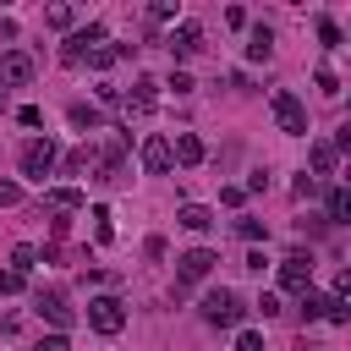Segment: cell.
Returning <instances> with one entry per match:
<instances>
[{"instance_id":"obj_23","label":"cell","mask_w":351,"mask_h":351,"mask_svg":"<svg viewBox=\"0 0 351 351\" xmlns=\"http://www.w3.org/2000/svg\"><path fill=\"white\" fill-rule=\"evenodd\" d=\"M44 22H49V27H71V22H77V11H71V5H49V11H44Z\"/></svg>"},{"instance_id":"obj_22","label":"cell","mask_w":351,"mask_h":351,"mask_svg":"<svg viewBox=\"0 0 351 351\" xmlns=\"http://www.w3.org/2000/svg\"><path fill=\"white\" fill-rule=\"evenodd\" d=\"M121 55H126V44H99V49L88 55V66H99V71H104V66H115Z\"/></svg>"},{"instance_id":"obj_20","label":"cell","mask_w":351,"mask_h":351,"mask_svg":"<svg viewBox=\"0 0 351 351\" xmlns=\"http://www.w3.org/2000/svg\"><path fill=\"white\" fill-rule=\"evenodd\" d=\"M324 208H329V225H340V219L351 214V197H346L340 186H329V197H324Z\"/></svg>"},{"instance_id":"obj_3","label":"cell","mask_w":351,"mask_h":351,"mask_svg":"<svg viewBox=\"0 0 351 351\" xmlns=\"http://www.w3.org/2000/svg\"><path fill=\"white\" fill-rule=\"evenodd\" d=\"M33 307H38V318H44V324H55V329H71V324H77V307L66 302V291H60V285H44V291L33 296Z\"/></svg>"},{"instance_id":"obj_30","label":"cell","mask_w":351,"mask_h":351,"mask_svg":"<svg viewBox=\"0 0 351 351\" xmlns=\"http://www.w3.org/2000/svg\"><path fill=\"white\" fill-rule=\"evenodd\" d=\"M236 230H241V236H247V241H258V236H269V230H263V225H258V219H236Z\"/></svg>"},{"instance_id":"obj_4","label":"cell","mask_w":351,"mask_h":351,"mask_svg":"<svg viewBox=\"0 0 351 351\" xmlns=\"http://www.w3.org/2000/svg\"><path fill=\"white\" fill-rule=\"evenodd\" d=\"M55 170V137H33L27 148H22V176L27 181H44Z\"/></svg>"},{"instance_id":"obj_9","label":"cell","mask_w":351,"mask_h":351,"mask_svg":"<svg viewBox=\"0 0 351 351\" xmlns=\"http://www.w3.org/2000/svg\"><path fill=\"white\" fill-rule=\"evenodd\" d=\"M214 263H219V258H214L208 247H192V252H181V258H176V274H181V280H208V269H214Z\"/></svg>"},{"instance_id":"obj_27","label":"cell","mask_w":351,"mask_h":351,"mask_svg":"<svg viewBox=\"0 0 351 351\" xmlns=\"http://www.w3.org/2000/svg\"><path fill=\"white\" fill-rule=\"evenodd\" d=\"M22 291V274H11V269H0V296H16Z\"/></svg>"},{"instance_id":"obj_5","label":"cell","mask_w":351,"mask_h":351,"mask_svg":"<svg viewBox=\"0 0 351 351\" xmlns=\"http://www.w3.org/2000/svg\"><path fill=\"white\" fill-rule=\"evenodd\" d=\"M88 324H93L99 335H121V329H126V307H121L115 296H93V302H88Z\"/></svg>"},{"instance_id":"obj_31","label":"cell","mask_w":351,"mask_h":351,"mask_svg":"<svg viewBox=\"0 0 351 351\" xmlns=\"http://www.w3.org/2000/svg\"><path fill=\"white\" fill-rule=\"evenodd\" d=\"M258 313H263V318H274V313H280V296H274V291H263V296H258Z\"/></svg>"},{"instance_id":"obj_24","label":"cell","mask_w":351,"mask_h":351,"mask_svg":"<svg viewBox=\"0 0 351 351\" xmlns=\"http://www.w3.org/2000/svg\"><path fill=\"white\" fill-rule=\"evenodd\" d=\"M88 219H93V236H99V241H110V236H115V225H110V208H93Z\"/></svg>"},{"instance_id":"obj_6","label":"cell","mask_w":351,"mask_h":351,"mask_svg":"<svg viewBox=\"0 0 351 351\" xmlns=\"http://www.w3.org/2000/svg\"><path fill=\"white\" fill-rule=\"evenodd\" d=\"M99 44H104V27H99V22H88V27H77V33L66 38L60 60H66V66H82V60H88V55H93Z\"/></svg>"},{"instance_id":"obj_17","label":"cell","mask_w":351,"mask_h":351,"mask_svg":"<svg viewBox=\"0 0 351 351\" xmlns=\"http://www.w3.org/2000/svg\"><path fill=\"white\" fill-rule=\"evenodd\" d=\"M49 208H55V214H77V208H82V192H77V186H55V192H49Z\"/></svg>"},{"instance_id":"obj_2","label":"cell","mask_w":351,"mask_h":351,"mask_svg":"<svg viewBox=\"0 0 351 351\" xmlns=\"http://www.w3.org/2000/svg\"><path fill=\"white\" fill-rule=\"evenodd\" d=\"M269 110H274L280 132H291V137H307V110H302V99H296L291 88H274V93H269Z\"/></svg>"},{"instance_id":"obj_25","label":"cell","mask_w":351,"mask_h":351,"mask_svg":"<svg viewBox=\"0 0 351 351\" xmlns=\"http://www.w3.org/2000/svg\"><path fill=\"white\" fill-rule=\"evenodd\" d=\"M324 307H329V296H318V291H302V313H307V318H324Z\"/></svg>"},{"instance_id":"obj_1","label":"cell","mask_w":351,"mask_h":351,"mask_svg":"<svg viewBox=\"0 0 351 351\" xmlns=\"http://www.w3.org/2000/svg\"><path fill=\"white\" fill-rule=\"evenodd\" d=\"M203 318H208V324H219V329H241V318H247V307L236 302V291H225V285H214V291L203 296Z\"/></svg>"},{"instance_id":"obj_10","label":"cell","mask_w":351,"mask_h":351,"mask_svg":"<svg viewBox=\"0 0 351 351\" xmlns=\"http://www.w3.org/2000/svg\"><path fill=\"white\" fill-rule=\"evenodd\" d=\"M197 49H203V27H197V22H176V33H170V55L186 60V55H197Z\"/></svg>"},{"instance_id":"obj_32","label":"cell","mask_w":351,"mask_h":351,"mask_svg":"<svg viewBox=\"0 0 351 351\" xmlns=\"http://www.w3.org/2000/svg\"><path fill=\"white\" fill-rule=\"evenodd\" d=\"M236 351H263V340H258L252 329H241V335H236Z\"/></svg>"},{"instance_id":"obj_28","label":"cell","mask_w":351,"mask_h":351,"mask_svg":"<svg viewBox=\"0 0 351 351\" xmlns=\"http://www.w3.org/2000/svg\"><path fill=\"white\" fill-rule=\"evenodd\" d=\"M11 203H22V186L16 181H0V208H11Z\"/></svg>"},{"instance_id":"obj_8","label":"cell","mask_w":351,"mask_h":351,"mask_svg":"<svg viewBox=\"0 0 351 351\" xmlns=\"http://www.w3.org/2000/svg\"><path fill=\"white\" fill-rule=\"evenodd\" d=\"M307 280H313V258H307V252L280 258V285H285V291H296V296H302V291H307Z\"/></svg>"},{"instance_id":"obj_13","label":"cell","mask_w":351,"mask_h":351,"mask_svg":"<svg viewBox=\"0 0 351 351\" xmlns=\"http://www.w3.org/2000/svg\"><path fill=\"white\" fill-rule=\"evenodd\" d=\"M154 88H159L154 77H137V82H132V99H126V110H132V115H148V110L159 104V93H154Z\"/></svg>"},{"instance_id":"obj_36","label":"cell","mask_w":351,"mask_h":351,"mask_svg":"<svg viewBox=\"0 0 351 351\" xmlns=\"http://www.w3.org/2000/svg\"><path fill=\"white\" fill-rule=\"evenodd\" d=\"M5 104H11V99H5V88H0V110H5Z\"/></svg>"},{"instance_id":"obj_33","label":"cell","mask_w":351,"mask_h":351,"mask_svg":"<svg viewBox=\"0 0 351 351\" xmlns=\"http://www.w3.org/2000/svg\"><path fill=\"white\" fill-rule=\"evenodd\" d=\"M33 351H71V346H66V335H44Z\"/></svg>"},{"instance_id":"obj_34","label":"cell","mask_w":351,"mask_h":351,"mask_svg":"<svg viewBox=\"0 0 351 351\" xmlns=\"http://www.w3.org/2000/svg\"><path fill=\"white\" fill-rule=\"evenodd\" d=\"M16 121H22V126H38V121H44V110H33V104H22V110H16Z\"/></svg>"},{"instance_id":"obj_29","label":"cell","mask_w":351,"mask_h":351,"mask_svg":"<svg viewBox=\"0 0 351 351\" xmlns=\"http://www.w3.org/2000/svg\"><path fill=\"white\" fill-rule=\"evenodd\" d=\"M318 88H324V93H340V77H335L329 66H318Z\"/></svg>"},{"instance_id":"obj_16","label":"cell","mask_w":351,"mask_h":351,"mask_svg":"<svg viewBox=\"0 0 351 351\" xmlns=\"http://www.w3.org/2000/svg\"><path fill=\"white\" fill-rule=\"evenodd\" d=\"M247 55H252V60H269V55H274V33H269L263 22L252 27V38H247Z\"/></svg>"},{"instance_id":"obj_15","label":"cell","mask_w":351,"mask_h":351,"mask_svg":"<svg viewBox=\"0 0 351 351\" xmlns=\"http://www.w3.org/2000/svg\"><path fill=\"white\" fill-rule=\"evenodd\" d=\"M176 219H181L186 230H208V225H214V208H203V203H181Z\"/></svg>"},{"instance_id":"obj_18","label":"cell","mask_w":351,"mask_h":351,"mask_svg":"<svg viewBox=\"0 0 351 351\" xmlns=\"http://www.w3.org/2000/svg\"><path fill=\"white\" fill-rule=\"evenodd\" d=\"M66 115H71V126H77V132H99V110H93V104H71Z\"/></svg>"},{"instance_id":"obj_19","label":"cell","mask_w":351,"mask_h":351,"mask_svg":"<svg viewBox=\"0 0 351 351\" xmlns=\"http://www.w3.org/2000/svg\"><path fill=\"white\" fill-rule=\"evenodd\" d=\"M88 165H93V148H88V143H82V148H71V154L60 159V170H66V176H82Z\"/></svg>"},{"instance_id":"obj_7","label":"cell","mask_w":351,"mask_h":351,"mask_svg":"<svg viewBox=\"0 0 351 351\" xmlns=\"http://www.w3.org/2000/svg\"><path fill=\"white\" fill-rule=\"evenodd\" d=\"M33 82V55L27 49H5L0 55V88H27Z\"/></svg>"},{"instance_id":"obj_21","label":"cell","mask_w":351,"mask_h":351,"mask_svg":"<svg viewBox=\"0 0 351 351\" xmlns=\"http://www.w3.org/2000/svg\"><path fill=\"white\" fill-rule=\"evenodd\" d=\"M33 263H38V247H27V241H22V247H11V274H22V280H27V269H33Z\"/></svg>"},{"instance_id":"obj_12","label":"cell","mask_w":351,"mask_h":351,"mask_svg":"<svg viewBox=\"0 0 351 351\" xmlns=\"http://www.w3.org/2000/svg\"><path fill=\"white\" fill-rule=\"evenodd\" d=\"M307 159H313V181H318V176H335V170H340V148H335L329 137H318V143L307 148Z\"/></svg>"},{"instance_id":"obj_14","label":"cell","mask_w":351,"mask_h":351,"mask_svg":"<svg viewBox=\"0 0 351 351\" xmlns=\"http://www.w3.org/2000/svg\"><path fill=\"white\" fill-rule=\"evenodd\" d=\"M170 159H181V165H203V137H197V132H176Z\"/></svg>"},{"instance_id":"obj_11","label":"cell","mask_w":351,"mask_h":351,"mask_svg":"<svg viewBox=\"0 0 351 351\" xmlns=\"http://www.w3.org/2000/svg\"><path fill=\"white\" fill-rule=\"evenodd\" d=\"M170 165H176V159H170V143H165V137H143V170H148V176H165Z\"/></svg>"},{"instance_id":"obj_26","label":"cell","mask_w":351,"mask_h":351,"mask_svg":"<svg viewBox=\"0 0 351 351\" xmlns=\"http://www.w3.org/2000/svg\"><path fill=\"white\" fill-rule=\"evenodd\" d=\"M318 38H324V49H340V27L329 16H318Z\"/></svg>"},{"instance_id":"obj_35","label":"cell","mask_w":351,"mask_h":351,"mask_svg":"<svg viewBox=\"0 0 351 351\" xmlns=\"http://www.w3.org/2000/svg\"><path fill=\"white\" fill-rule=\"evenodd\" d=\"M313 192H318V181H313V176L302 170V176H296V197H313Z\"/></svg>"}]
</instances>
